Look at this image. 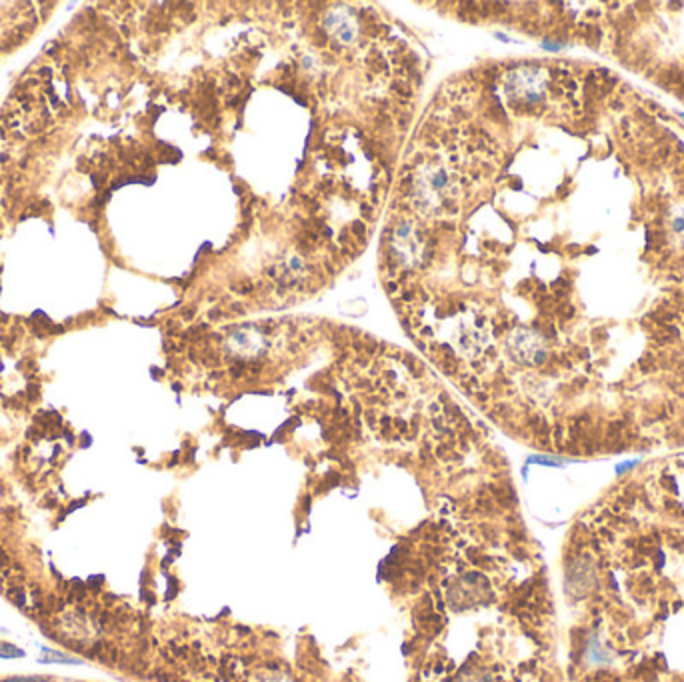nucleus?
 Masks as SVG:
<instances>
[{
	"mask_svg": "<svg viewBox=\"0 0 684 682\" xmlns=\"http://www.w3.org/2000/svg\"><path fill=\"white\" fill-rule=\"evenodd\" d=\"M684 230V219H674V232H683Z\"/></svg>",
	"mask_w": 684,
	"mask_h": 682,
	"instance_id": "nucleus-9",
	"label": "nucleus"
},
{
	"mask_svg": "<svg viewBox=\"0 0 684 682\" xmlns=\"http://www.w3.org/2000/svg\"><path fill=\"white\" fill-rule=\"evenodd\" d=\"M22 656H24V650L17 648L14 644L0 642V659H22Z\"/></svg>",
	"mask_w": 684,
	"mask_h": 682,
	"instance_id": "nucleus-7",
	"label": "nucleus"
},
{
	"mask_svg": "<svg viewBox=\"0 0 684 682\" xmlns=\"http://www.w3.org/2000/svg\"><path fill=\"white\" fill-rule=\"evenodd\" d=\"M508 352L524 366H539L548 357V344L539 332L521 328L508 339Z\"/></svg>",
	"mask_w": 684,
	"mask_h": 682,
	"instance_id": "nucleus-4",
	"label": "nucleus"
},
{
	"mask_svg": "<svg viewBox=\"0 0 684 682\" xmlns=\"http://www.w3.org/2000/svg\"><path fill=\"white\" fill-rule=\"evenodd\" d=\"M681 117H683V119H684V112H681Z\"/></svg>",
	"mask_w": 684,
	"mask_h": 682,
	"instance_id": "nucleus-10",
	"label": "nucleus"
},
{
	"mask_svg": "<svg viewBox=\"0 0 684 682\" xmlns=\"http://www.w3.org/2000/svg\"><path fill=\"white\" fill-rule=\"evenodd\" d=\"M2 682H48V679H42V676H17V679H8V681Z\"/></svg>",
	"mask_w": 684,
	"mask_h": 682,
	"instance_id": "nucleus-8",
	"label": "nucleus"
},
{
	"mask_svg": "<svg viewBox=\"0 0 684 682\" xmlns=\"http://www.w3.org/2000/svg\"><path fill=\"white\" fill-rule=\"evenodd\" d=\"M456 179L452 168L443 162H426L416 172L412 194L423 212H436L454 199Z\"/></svg>",
	"mask_w": 684,
	"mask_h": 682,
	"instance_id": "nucleus-1",
	"label": "nucleus"
},
{
	"mask_svg": "<svg viewBox=\"0 0 684 682\" xmlns=\"http://www.w3.org/2000/svg\"><path fill=\"white\" fill-rule=\"evenodd\" d=\"M390 254L403 268H412L423 262L424 237L419 226L410 221H401L390 237Z\"/></svg>",
	"mask_w": 684,
	"mask_h": 682,
	"instance_id": "nucleus-3",
	"label": "nucleus"
},
{
	"mask_svg": "<svg viewBox=\"0 0 684 682\" xmlns=\"http://www.w3.org/2000/svg\"><path fill=\"white\" fill-rule=\"evenodd\" d=\"M546 84H548L546 70L539 68V66L516 68V70L508 72V77L504 81L508 99L514 104H521V106H532V104L543 101L544 92H546Z\"/></svg>",
	"mask_w": 684,
	"mask_h": 682,
	"instance_id": "nucleus-2",
	"label": "nucleus"
},
{
	"mask_svg": "<svg viewBox=\"0 0 684 682\" xmlns=\"http://www.w3.org/2000/svg\"><path fill=\"white\" fill-rule=\"evenodd\" d=\"M324 28L336 42L344 46L354 44L359 39V21L348 8H332L324 17Z\"/></svg>",
	"mask_w": 684,
	"mask_h": 682,
	"instance_id": "nucleus-5",
	"label": "nucleus"
},
{
	"mask_svg": "<svg viewBox=\"0 0 684 682\" xmlns=\"http://www.w3.org/2000/svg\"><path fill=\"white\" fill-rule=\"evenodd\" d=\"M41 662H61V664H81V661L77 659H70L62 652H54V650H44V656L41 659Z\"/></svg>",
	"mask_w": 684,
	"mask_h": 682,
	"instance_id": "nucleus-6",
	"label": "nucleus"
}]
</instances>
